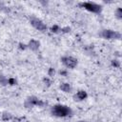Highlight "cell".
Masks as SVG:
<instances>
[{"label":"cell","mask_w":122,"mask_h":122,"mask_svg":"<svg viewBox=\"0 0 122 122\" xmlns=\"http://www.w3.org/2000/svg\"><path fill=\"white\" fill-rule=\"evenodd\" d=\"M75 97H77L79 100H83V99H85V98L87 97V93H86V92H84V91H79V92L76 93Z\"/></svg>","instance_id":"obj_8"},{"label":"cell","mask_w":122,"mask_h":122,"mask_svg":"<svg viewBox=\"0 0 122 122\" xmlns=\"http://www.w3.org/2000/svg\"><path fill=\"white\" fill-rule=\"evenodd\" d=\"M30 23H31V25L35 28V29H37L38 30H46V29H47V27H46V25L41 21V20H39V19H37V18H31V20H30Z\"/></svg>","instance_id":"obj_5"},{"label":"cell","mask_w":122,"mask_h":122,"mask_svg":"<svg viewBox=\"0 0 122 122\" xmlns=\"http://www.w3.org/2000/svg\"><path fill=\"white\" fill-rule=\"evenodd\" d=\"M79 122H84V121H79Z\"/></svg>","instance_id":"obj_18"},{"label":"cell","mask_w":122,"mask_h":122,"mask_svg":"<svg viewBox=\"0 0 122 122\" xmlns=\"http://www.w3.org/2000/svg\"><path fill=\"white\" fill-rule=\"evenodd\" d=\"M54 74V70L52 69V68H51L50 70H49V75H51V76H52Z\"/></svg>","instance_id":"obj_15"},{"label":"cell","mask_w":122,"mask_h":122,"mask_svg":"<svg viewBox=\"0 0 122 122\" xmlns=\"http://www.w3.org/2000/svg\"><path fill=\"white\" fill-rule=\"evenodd\" d=\"M10 115L9 113H4L3 114V119H10Z\"/></svg>","instance_id":"obj_16"},{"label":"cell","mask_w":122,"mask_h":122,"mask_svg":"<svg viewBox=\"0 0 122 122\" xmlns=\"http://www.w3.org/2000/svg\"><path fill=\"white\" fill-rule=\"evenodd\" d=\"M8 83H9V84H10V85H14V84L16 83V81H15V79L10 78V79H8Z\"/></svg>","instance_id":"obj_13"},{"label":"cell","mask_w":122,"mask_h":122,"mask_svg":"<svg viewBox=\"0 0 122 122\" xmlns=\"http://www.w3.org/2000/svg\"><path fill=\"white\" fill-rule=\"evenodd\" d=\"M102 36L106 39H120L121 34L117 31H113L111 30H105L102 32Z\"/></svg>","instance_id":"obj_3"},{"label":"cell","mask_w":122,"mask_h":122,"mask_svg":"<svg viewBox=\"0 0 122 122\" xmlns=\"http://www.w3.org/2000/svg\"><path fill=\"white\" fill-rule=\"evenodd\" d=\"M44 82H45V83H47V85H48V86H49V85H50V83H51V82H50V80H49L48 78H45V79H44Z\"/></svg>","instance_id":"obj_17"},{"label":"cell","mask_w":122,"mask_h":122,"mask_svg":"<svg viewBox=\"0 0 122 122\" xmlns=\"http://www.w3.org/2000/svg\"><path fill=\"white\" fill-rule=\"evenodd\" d=\"M33 105L43 106V105H45V102L37 99L36 97H30V98H28V100L26 102V106H33Z\"/></svg>","instance_id":"obj_6"},{"label":"cell","mask_w":122,"mask_h":122,"mask_svg":"<svg viewBox=\"0 0 122 122\" xmlns=\"http://www.w3.org/2000/svg\"><path fill=\"white\" fill-rule=\"evenodd\" d=\"M80 6H82L83 8H85L86 10L92 11V12H100L101 11V6L97 5L95 3H92V2H85V3H81Z\"/></svg>","instance_id":"obj_2"},{"label":"cell","mask_w":122,"mask_h":122,"mask_svg":"<svg viewBox=\"0 0 122 122\" xmlns=\"http://www.w3.org/2000/svg\"><path fill=\"white\" fill-rule=\"evenodd\" d=\"M62 62L68 68H74L77 65V60L71 56H66L62 58Z\"/></svg>","instance_id":"obj_4"},{"label":"cell","mask_w":122,"mask_h":122,"mask_svg":"<svg viewBox=\"0 0 122 122\" xmlns=\"http://www.w3.org/2000/svg\"><path fill=\"white\" fill-rule=\"evenodd\" d=\"M58 30H60V29L57 27V26H53L52 28H51V31H54V32H57Z\"/></svg>","instance_id":"obj_14"},{"label":"cell","mask_w":122,"mask_h":122,"mask_svg":"<svg viewBox=\"0 0 122 122\" xmlns=\"http://www.w3.org/2000/svg\"><path fill=\"white\" fill-rule=\"evenodd\" d=\"M29 47L33 50V51H36L38 48H39V42L36 41V40H30V43H29Z\"/></svg>","instance_id":"obj_7"},{"label":"cell","mask_w":122,"mask_h":122,"mask_svg":"<svg viewBox=\"0 0 122 122\" xmlns=\"http://www.w3.org/2000/svg\"><path fill=\"white\" fill-rule=\"evenodd\" d=\"M0 84H2V85L8 84V79H6L4 76H0Z\"/></svg>","instance_id":"obj_10"},{"label":"cell","mask_w":122,"mask_h":122,"mask_svg":"<svg viewBox=\"0 0 122 122\" xmlns=\"http://www.w3.org/2000/svg\"><path fill=\"white\" fill-rule=\"evenodd\" d=\"M116 15H117L118 18H121V17H122V10H121L120 8L117 9V10H116Z\"/></svg>","instance_id":"obj_11"},{"label":"cell","mask_w":122,"mask_h":122,"mask_svg":"<svg viewBox=\"0 0 122 122\" xmlns=\"http://www.w3.org/2000/svg\"><path fill=\"white\" fill-rule=\"evenodd\" d=\"M52 113L56 116H67L71 114V110L67 107V106H63V105H56L53 107L52 109Z\"/></svg>","instance_id":"obj_1"},{"label":"cell","mask_w":122,"mask_h":122,"mask_svg":"<svg viewBox=\"0 0 122 122\" xmlns=\"http://www.w3.org/2000/svg\"><path fill=\"white\" fill-rule=\"evenodd\" d=\"M112 65L114 66V67H119V65H120V63H119V61L118 60H112Z\"/></svg>","instance_id":"obj_12"},{"label":"cell","mask_w":122,"mask_h":122,"mask_svg":"<svg viewBox=\"0 0 122 122\" xmlns=\"http://www.w3.org/2000/svg\"><path fill=\"white\" fill-rule=\"evenodd\" d=\"M60 89H61L63 92H71V86H70L68 83H63V84H61V85H60Z\"/></svg>","instance_id":"obj_9"}]
</instances>
